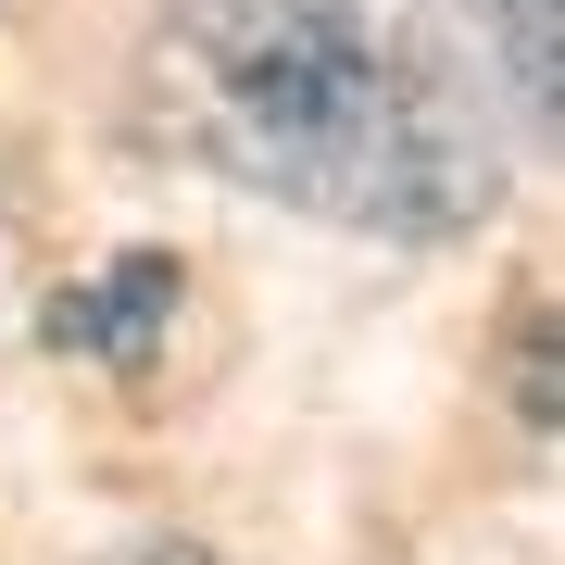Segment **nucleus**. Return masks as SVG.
I'll return each mask as SVG.
<instances>
[{
	"label": "nucleus",
	"instance_id": "nucleus-1",
	"mask_svg": "<svg viewBox=\"0 0 565 565\" xmlns=\"http://www.w3.org/2000/svg\"><path fill=\"white\" fill-rule=\"evenodd\" d=\"M139 126L177 163L340 239H465L503 214V114L403 0H163Z\"/></svg>",
	"mask_w": 565,
	"mask_h": 565
},
{
	"label": "nucleus",
	"instance_id": "nucleus-5",
	"mask_svg": "<svg viewBox=\"0 0 565 565\" xmlns=\"http://www.w3.org/2000/svg\"><path fill=\"white\" fill-rule=\"evenodd\" d=\"M102 565H226V553L214 541H114Z\"/></svg>",
	"mask_w": 565,
	"mask_h": 565
},
{
	"label": "nucleus",
	"instance_id": "nucleus-3",
	"mask_svg": "<svg viewBox=\"0 0 565 565\" xmlns=\"http://www.w3.org/2000/svg\"><path fill=\"white\" fill-rule=\"evenodd\" d=\"M452 13L478 39L490 88H503V114L527 139H553V114H565V0H452Z\"/></svg>",
	"mask_w": 565,
	"mask_h": 565
},
{
	"label": "nucleus",
	"instance_id": "nucleus-2",
	"mask_svg": "<svg viewBox=\"0 0 565 565\" xmlns=\"http://www.w3.org/2000/svg\"><path fill=\"white\" fill-rule=\"evenodd\" d=\"M177 289H189L177 252H126V264H102V277H76L51 302V340L114 364V377H151V340H163V315H177Z\"/></svg>",
	"mask_w": 565,
	"mask_h": 565
},
{
	"label": "nucleus",
	"instance_id": "nucleus-4",
	"mask_svg": "<svg viewBox=\"0 0 565 565\" xmlns=\"http://www.w3.org/2000/svg\"><path fill=\"white\" fill-rule=\"evenodd\" d=\"M515 427L527 440H553V415H565V377H553V302H515Z\"/></svg>",
	"mask_w": 565,
	"mask_h": 565
}]
</instances>
